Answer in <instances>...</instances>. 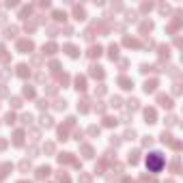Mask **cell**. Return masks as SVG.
Wrapping results in <instances>:
<instances>
[{
  "instance_id": "cell-1",
  "label": "cell",
  "mask_w": 183,
  "mask_h": 183,
  "mask_svg": "<svg viewBox=\"0 0 183 183\" xmlns=\"http://www.w3.org/2000/svg\"><path fill=\"white\" fill-rule=\"evenodd\" d=\"M147 166H149L151 172H159V170H162V166H164V155H162V153H151V155L147 157Z\"/></svg>"
},
{
  "instance_id": "cell-2",
  "label": "cell",
  "mask_w": 183,
  "mask_h": 183,
  "mask_svg": "<svg viewBox=\"0 0 183 183\" xmlns=\"http://www.w3.org/2000/svg\"><path fill=\"white\" fill-rule=\"evenodd\" d=\"M32 48H35V43H32L30 39H22V41L17 43V50H19V52H24V54L32 52Z\"/></svg>"
},
{
  "instance_id": "cell-3",
  "label": "cell",
  "mask_w": 183,
  "mask_h": 183,
  "mask_svg": "<svg viewBox=\"0 0 183 183\" xmlns=\"http://www.w3.org/2000/svg\"><path fill=\"white\" fill-rule=\"evenodd\" d=\"M50 172H52V168H50V166H41V168L37 170V179H39V181L48 179V177H50Z\"/></svg>"
},
{
  "instance_id": "cell-4",
  "label": "cell",
  "mask_w": 183,
  "mask_h": 183,
  "mask_svg": "<svg viewBox=\"0 0 183 183\" xmlns=\"http://www.w3.org/2000/svg\"><path fill=\"white\" fill-rule=\"evenodd\" d=\"M157 103L162 106V108H172V97H168V95H159V97H157Z\"/></svg>"
},
{
  "instance_id": "cell-5",
  "label": "cell",
  "mask_w": 183,
  "mask_h": 183,
  "mask_svg": "<svg viewBox=\"0 0 183 183\" xmlns=\"http://www.w3.org/2000/svg\"><path fill=\"white\" fill-rule=\"evenodd\" d=\"M144 119H147V123H155V119H157L155 108H147V110H144Z\"/></svg>"
},
{
  "instance_id": "cell-6",
  "label": "cell",
  "mask_w": 183,
  "mask_h": 183,
  "mask_svg": "<svg viewBox=\"0 0 183 183\" xmlns=\"http://www.w3.org/2000/svg\"><path fill=\"white\" fill-rule=\"evenodd\" d=\"M90 76H93V78H103V67H99V65H93V67H90Z\"/></svg>"
},
{
  "instance_id": "cell-7",
  "label": "cell",
  "mask_w": 183,
  "mask_h": 183,
  "mask_svg": "<svg viewBox=\"0 0 183 183\" xmlns=\"http://www.w3.org/2000/svg\"><path fill=\"white\" fill-rule=\"evenodd\" d=\"M58 162H60V164H71V162H76V159H73L71 153H60V155H58Z\"/></svg>"
},
{
  "instance_id": "cell-8",
  "label": "cell",
  "mask_w": 183,
  "mask_h": 183,
  "mask_svg": "<svg viewBox=\"0 0 183 183\" xmlns=\"http://www.w3.org/2000/svg\"><path fill=\"white\" fill-rule=\"evenodd\" d=\"M63 50H65L67 54H69L71 58H76V56L80 54V52H78V48H76V45H71V43H67V45H65V48H63Z\"/></svg>"
},
{
  "instance_id": "cell-9",
  "label": "cell",
  "mask_w": 183,
  "mask_h": 183,
  "mask_svg": "<svg viewBox=\"0 0 183 183\" xmlns=\"http://www.w3.org/2000/svg\"><path fill=\"white\" fill-rule=\"evenodd\" d=\"M13 144H17V147L24 144V131H15L13 134Z\"/></svg>"
},
{
  "instance_id": "cell-10",
  "label": "cell",
  "mask_w": 183,
  "mask_h": 183,
  "mask_svg": "<svg viewBox=\"0 0 183 183\" xmlns=\"http://www.w3.org/2000/svg\"><path fill=\"white\" fill-rule=\"evenodd\" d=\"M157 88V80H147L144 82V93H153Z\"/></svg>"
},
{
  "instance_id": "cell-11",
  "label": "cell",
  "mask_w": 183,
  "mask_h": 183,
  "mask_svg": "<svg viewBox=\"0 0 183 183\" xmlns=\"http://www.w3.org/2000/svg\"><path fill=\"white\" fill-rule=\"evenodd\" d=\"M119 84H121L123 88H127V90H129V88L134 86V80H129V78H125V76H121V78H119Z\"/></svg>"
},
{
  "instance_id": "cell-12",
  "label": "cell",
  "mask_w": 183,
  "mask_h": 183,
  "mask_svg": "<svg viewBox=\"0 0 183 183\" xmlns=\"http://www.w3.org/2000/svg\"><path fill=\"white\" fill-rule=\"evenodd\" d=\"M88 56L90 58H99L101 56V48H99V45H93V48L88 50Z\"/></svg>"
},
{
  "instance_id": "cell-13",
  "label": "cell",
  "mask_w": 183,
  "mask_h": 183,
  "mask_svg": "<svg viewBox=\"0 0 183 183\" xmlns=\"http://www.w3.org/2000/svg\"><path fill=\"white\" fill-rule=\"evenodd\" d=\"M76 88H78V90H84V88H86V78H84V76H78V78H76Z\"/></svg>"
},
{
  "instance_id": "cell-14",
  "label": "cell",
  "mask_w": 183,
  "mask_h": 183,
  "mask_svg": "<svg viewBox=\"0 0 183 183\" xmlns=\"http://www.w3.org/2000/svg\"><path fill=\"white\" fill-rule=\"evenodd\" d=\"M140 162V151H129V164H138Z\"/></svg>"
},
{
  "instance_id": "cell-15",
  "label": "cell",
  "mask_w": 183,
  "mask_h": 183,
  "mask_svg": "<svg viewBox=\"0 0 183 183\" xmlns=\"http://www.w3.org/2000/svg\"><path fill=\"white\" fill-rule=\"evenodd\" d=\"M28 73H30V69H28L26 65H19V67H17V76H19V78H26Z\"/></svg>"
},
{
  "instance_id": "cell-16",
  "label": "cell",
  "mask_w": 183,
  "mask_h": 183,
  "mask_svg": "<svg viewBox=\"0 0 183 183\" xmlns=\"http://www.w3.org/2000/svg\"><path fill=\"white\" fill-rule=\"evenodd\" d=\"M123 43L127 45V48H138V45H140L138 41H136V39H131V37H125V39H123Z\"/></svg>"
},
{
  "instance_id": "cell-17",
  "label": "cell",
  "mask_w": 183,
  "mask_h": 183,
  "mask_svg": "<svg viewBox=\"0 0 183 183\" xmlns=\"http://www.w3.org/2000/svg\"><path fill=\"white\" fill-rule=\"evenodd\" d=\"M13 166L11 164H2V166H0V179H5L7 175H9V170H11Z\"/></svg>"
},
{
  "instance_id": "cell-18",
  "label": "cell",
  "mask_w": 183,
  "mask_h": 183,
  "mask_svg": "<svg viewBox=\"0 0 183 183\" xmlns=\"http://www.w3.org/2000/svg\"><path fill=\"white\" fill-rule=\"evenodd\" d=\"M56 52V43H48V45H43V54H54Z\"/></svg>"
},
{
  "instance_id": "cell-19",
  "label": "cell",
  "mask_w": 183,
  "mask_h": 183,
  "mask_svg": "<svg viewBox=\"0 0 183 183\" xmlns=\"http://www.w3.org/2000/svg\"><path fill=\"white\" fill-rule=\"evenodd\" d=\"M41 125H43V127H52V125H54L52 117H45V114H43V117H41Z\"/></svg>"
},
{
  "instance_id": "cell-20",
  "label": "cell",
  "mask_w": 183,
  "mask_h": 183,
  "mask_svg": "<svg viewBox=\"0 0 183 183\" xmlns=\"http://www.w3.org/2000/svg\"><path fill=\"white\" fill-rule=\"evenodd\" d=\"M88 103H90L88 99H82V101L78 103V110H80V112H88Z\"/></svg>"
},
{
  "instance_id": "cell-21",
  "label": "cell",
  "mask_w": 183,
  "mask_h": 183,
  "mask_svg": "<svg viewBox=\"0 0 183 183\" xmlns=\"http://www.w3.org/2000/svg\"><path fill=\"white\" fill-rule=\"evenodd\" d=\"M82 155L84 157H93V149H90L88 144H82Z\"/></svg>"
},
{
  "instance_id": "cell-22",
  "label": "cell",
  "mask_w": 183,
  "mask_h": 183,
  "mask_svg": "<svg viewBox=\"0 0 183 183\" xmlns=\"http://www.w3.org/2000/svg\"><path fill=\"white\" fill-rule=\"evenodd\" d=\"M117 56H119V45H114V43H112V45H110V58L114 60Z\"/></svg>"
},
{
  "instance_id": "cell-23",
  "label": "cell",
  "mask_w": 183,
  "mask_h": 183,
  "mask_svg": "<svg viewBox=\"0 0 183 183\" xmlns=\"http://www.w3.org/2000/svg\"><path fill=\"white\" fill-rule=\"evenodd\" d=\"M151 30H153V24H151V22H144V24L140 26V32H142V35H144V32H151Z\"/></svg>"
},
{
  "instance_id": "cell-24",
  "label": "cell",
  "mask_w": 183,
  "mask_h": 183,
  "mask_svg": "<svg viewBox=\"0 0 183 183\" xmlns=\"http://www.w3.org/2000/svg\"><path fill=\"white\" fill-rule=\"evenodd\" d=\"M138 103H140L138 99H129V101H127V106H129V110H131V112H134V110H138V108H140Z\"/></svg>"
},
{
  "instance_id": "cell-25",
  "label": "cell",
  "mask_w": 183,
  "mask_h": 183,
  "mask_svg": "<svg viewBox=\"0 0 183 183\" xmlns=\"http://www.w3.org/2000/svg\"><path fill=\"white\" fill-rule=\"evenodd\" d=\"M117 123H119V121L112 119V117H106V119H103V125H106V127H112V125H117Z\"/></svg>"
},
{
  "instance_id": "cell-26",
  "label": "cell",
  "mask_w": 183,
  "mask_h": 183,
  "mask_svg": "<svg viewBox=\"0 0 183 183\" xmlns=\"http://www.w3.org/2000/svg\"><path fill=\"white\" fill-rule=\"evenodd\" d=\"M58 181H60V183H71V179L65 175V170H60V172H58Z\"/></svg>"
},
{
  "instance_id": "cell-27",
  "label": "cell",
  "mask_w": 183,
  "mask_h": 183,
  "mask_svg": "<svg viewBox=\"0 0 183 183\" xmlns=\"http://www.w3.org/2000/svg\"><path fill=\"white\" fill-rule=\"evenodd\" d=\"M15 32H17V28H15V26H11V28H7V30H5V37H7V39H11V37H15Z\"/></svg>"
},
{
  "instance_id": "cell-28",
  "label": "cell",
  "mask_w": 183,
  "mask_h": 183,
  "mask_svg": "<svg viewBox=\"0 0 183 183\" xmlns=\"http://www.w3.org/2000/svg\"><path fill=\"white\" fill-rule=\"evenodd\" d=\"M22 123H24V125H30V123H32V114H22Z\"/></svg>"
},
{
  "instance_id": "cell-29",
  "label": "cell",
  "mask_w": 183,
  "mask_h": 183,
  "mask_svg": "<svg viewBox=\"0 0 183 183\" xmlns=\"http://www.w3.org/2000/svg\"><path fill=\"white\" fill-rule=\"evenodd\" d=\"M19 170H22V172H28V170H30V162H26V159H24V162L19 164Z\"/></svg>"
},
{
  "instance_id": "cell-30",
  "label": "cell",
  "mask_w": 183,
  "mask_h": 183,
  "mask_svg": "<svg viewBox=\"0 0 183 183\" xmlns=\"http://www.w3.org/2000/svg\"><path fill=\"white\" fill-rule=\"evenodd\" d=\"M24 95L26 97H35V88L32 86H24Z\"/></svg>"
},
{
  "instance_id": "cell-31",
  "label": "cell",
  "mask_w": 183,
  "mask_h": 183,
  "mask_svg": "<svg viewBox=\"0 0 183 183\" xmlns=\"http://www.w3.org/2000/svg\"><path fill=\"white\" fill-rule=\"evenodd\" d=\"M162 142H168V144H172V136H170L168 131H164V134H162Z\"/></svg>"
},
{
  "instance_id": "cell-32",
  "label": "cell",
  "mask_w": 183,
  "mask_h": 183,
  "mask_svg": "<svg viewBox=\"0 0 183 183\" xmlns=\"http://www.w3.org/2000/svg\"><path fill=\"white\" fill-rule=\"evenodd\" d=\"M65 17H67V15H65L63 11H56V13H54V19H56V22H65Z\"/></svg>"
},
{
  "instance_id": "cell-33",
  "label": "cell",
  "mask_w": 183,
  "mask_h": 183,
  "mask_svg": "<svg viewBox=\"0 0 183 183\" xmlns=\"http://www.w3.org/2000/svg\"><path fill=\"white\" fill-rule=\"evenodd\" d=\"M5 121H7L9 125H13V123H15V114H13V112H9L7 117H5Z\"/></svg>"
},
{
  "instance_id": "cell-34",
  "label": "cell",
  "mask_w": 183,
  "mask_h": 183,
  "mask_svg": "<svg viewBox=\"0 0 183 183\" xmlns=\"http://www.w3.org/2000/svg\"><path fill=\"white\" fill-rule=\"evenodd\" d=\"M58 136L60 140H67V127H58Z\"/></svg>"
},
{
  "instance_id": "cell-35",
  "label": "cell",
  "mask_w": 183,
  "mask_h": 183,
  "mask_svg": "<svg viewBox=\"0 0 183 183\" xmlns=\"http://www.w3.org/2000/svg\"><path fill=\"white\" fill-rule=\"evenodd\" d=\"M73 13H76V17H78V19H84V9L76 7V11H73Z\"/></svg>"
},
{
  "instance_id": "cell-36",
  "label": "cell",
  "mask_w": 183,
  "mask_h": 183,
  "mask_svg": "<svg viewBox=\"0 0 183 183\" xmlns=\"http://www.w3.org/2000/svg\"><path fill=\"white\" fill-rule=\"evenodd\" d=\"M65 108H67V101L65 99H58L56 101V110H65Z\"/></svg>"
},
{
  "instance_id": "cell-37",
  "label": "cell",
  "mask_w": 183,
  "mask_h": 183,
  "mask_svg": "<svg viewBox=\"0 0 183 183\" xmlns=\"http://www.w3.org/2000/svg\"><path fill=\"white\" fill-rule=\"evenodd\" d=\"M110 106L119 108V106H121V97H112V99H110Z\"/></svg>"
},
{
  "instance_id": "cell-38",
  "label": "cell",
  "mask_w": 183,
  "mask_h": 183,
  "mask_svg": "<svg viewBox=\"0 0 183 183\" xmlns=\"http://www.w3.org/2000/svg\"><path fill=\"white\" fill-rule=\"evenodd\" d=\"M110 144H112V147H119V144H121V138H117V136H112V138H110Z\"/></svg>"
},
{
  "instance_id": "cell-39",
  "label": "cell",
  "mask_w": 183,
  "mask_h": 183,
  "mask_svg": "<svg viewBox=\"0 0 183 183\" xmlns=\"http://www.w3.org/2000/svg\"><path fill=\"white\" fill-rule=\"evenodd\" d=\"M11 106H13V108H19V106H22V99H19V97H13V99H11Z\"/></svg>"
},
{
  "instance_id": "cell-40",
  "label": "cell",
  "mask_w": 183,
  "mask_h": 183,
  "mask_svg": "<svg viewBox=\"0 0 183 183\" xmlns=\"http://www.w3.org/2000/svg\"><path fill=\"white\" fill-rule=\"evenodd\" d=\"M88 134H90V136H99V127H95V125L88 127Z\"/></svg>"
},
{
  "instance_id": "cell-41",
  "label": "cell",
  "mask_w": 183,
  "mask_h": 183,
  "mask_svg": "<svg viewBox=\"0 0 183 183\" xmlns=\"http://www.w3.org/2000/svg\"><path fill=\"white\" fill-rule=\"evenodd\" d=\"M43 151H45V153H54V144H52V142H48V144L43 147Z\"/></svg>"
},
{
  "instance_id": "cell-42",
  "label": "cell",
  "mask_w": 183,
  "mask_h": 183,
  "mask_svg": "<svg viewBox=\"0 0 183 183\" xmlns=\"http://www.w3.org/2000/svg\"><path fill=\"white\" fill-rule=\"evenodd\" d=\"M142 144H144V147H151V144H153V138H151V136H147V138L142 140Z\"/></svg>"
},
{
  "instance_id": "cell-43",
  "label": "cell",
  "mask_w": 183,
  "mask_h": 183,
  "mask_svg": "<svg viewBox=\"0 0 183 183\" xmlns=\"http://www.w3.org/2000/svg\"><path fill=\"white\" fill-rule=\"evenodd\" d=\"M166 123H168L170 127H172V125H177V117H168V119H166Z\"/></svg>"
},
{
  "instance_id": "cell-44",
  "label": "cell",
  "mask_w": 183,
  "mask_h": 183,
  "mask_svg": "<svg viewBox=\"0 0 183 183\" xmlns=\"http://www.w3.org/2000/svg\"><path fill=\"white\" fill-rule=\"evenodd\" d=\"M80 183H90V177L88 175H80Z\"/></svg>"
},
{
  "instance_id": "cell-45",
  "label": "cell",
  "mask_w": 183,
  "mask_h": 183,
  "mask_svg": "<svg viewBox=\"0 0 183 183\" xmlns=\"http://www.w3.org/2000/svg\"><path fill=\"white\" fill-rule=\"evenodd\" d=\"M125 138H127V140H131V138H136V131H134V129H129V131L125 134Z\"/></svg>"
},
{
  "instance_id": "cell-46",
  "label": "cell",
  "mask_w": 183,
  "mask_h": 183,
  "mask_svg": "<svg viewBox=\"0 0 183 183\" xmlns=\"http://www.w3.org/2000/svg\"><path fill=\"white\" fill-rule=\"evenodd\" d=\"M103 93H106V86L99 84V86H97V95H103Z\"/></svg>"
},
{
  "instance_id": "cell-47",
  "label": "cell",
  "mask_w": 183,
  "mask_h": 183,
  "mask_svg": "<svg viewBox=\"0 0 183 183\" xmlns=\"http://www.w3.org/2000/svg\"><path fill=\"white\" fill-rule=\"evenodd\" d=\"M37 106L43 110V108H48V101H45V99H39V103H37Z\"/></svg>"
},
{
  "instance_id": "cell-48",
  "label": "cell",
  "mask_w": 183,
  "mask_h": 183,
  "mask_svg": "<svg viewBox=\"0 0 183 183\" xmlns=\"http://www.w3.org/2000/svg\"><path fill=\"white\" fill-rule=\"evenodd\" d=\"M127 19H129V22H136V13L129 11V13H127Z\"/></svg>"
},
{
  "instance_id": "cell-49",
  "label": "cell",
  "mask_w": 183,
  "mask_h": 183,
  "mask_svg": "<svg viewBox=\"0 0 183 183\" xmlns=\"http://www.w3.org/2000/svg\"><path fill=\"white\" fill-rule=\"evenodd\" d=\"M67 82H69V76L63 73V76H60V84H67Z\"/></svg>"
},
{
  "instance_id": "cell-50",
  "label": "cell",
  "mask_w": 183,
  "mask_h": 183,
  "mask_svg": "<svg viewBox=\"0 0 183 183\" xmlns=\"http://www.w3.org/2000/svg\"><path fill=\"white\" fill-rule=\"evenodd\" d=\"M50 69H52V71H58V63H56V60H54V63L50 65Z\"/></svg>"
},
{
  "instance_id": "cell-51",
  "label": "cell",
  "mask_w": 183,
  "mask_h": 183,
  "mask_svg": "<svg viewBox=\"0 0 183 183\" xmlns=\"http://www.w3.org/2000/svg\"><path fill=\"white\" fill-rule=\"evenodd\" d=\"M151 7H153V5H151V2H144V5H142V11H149V9H151Z\"/></svg>"
},
{
  "instance_id": "cell-52",
  "label": "cell",
  "mask_w": 183,
  "mask_h": 183,
  "mask_svg": "<svg viewBox=\"0 0 183 183\" xmlns=\"http://www.w3.org/2000/svg\"><path fill=\"white\" fill-rule=\"evenodd\" d=\"M125 183H136V181H131V179H125Z\"/></svg>"
},
{
  "instance_id": "cell-53",
  "label": "cell",
  "mask_w": 183,
  "mask_h": 183,
  "mask_svg": "<svg viewBox=\"0 0 183 183\" xmlns=\"http://www.w3.org/2000/svg\"><path fill=\"white\" fill-rule=\"evenodd\" d=\"M17 183H30V181H17Z\"/></svg>"
},
{
  "instance_id": "cell-54",
  "label": "cell",
  "mask_w": 183,
  "mask_h": 183,
  "mask_svg": "<svg viewBox=\"0 0 183 183\" xmlns=\"http://www.w3.org/2000/svg\"><path fill=\"white\" fill-rule=\"evenodd\" d=\"M166 183H175V181H166Z\"/></svg>"
}]
</instances>
